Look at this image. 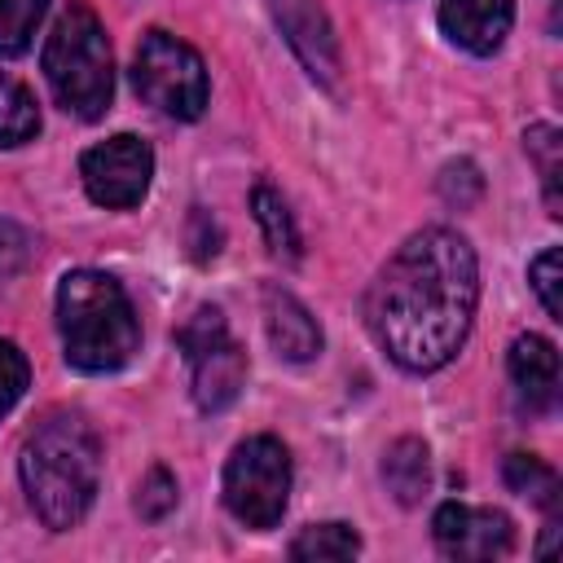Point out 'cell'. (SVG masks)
<instances>
[{
  "mask_svg": "<svg viewBox=\"0 0 563 563\" xmlns=\"http://www.w3.org/2000/svg\"><path fill=\"white\" fill-rule=\"evenodd\" d=\"M48 0H0V57H22Z\"/></svg>",
  "mask_w": 563,
  "mask_h": 563,
  "instance_id": "ffe728a7",
  "label": "cell"
},
{
  "mask_svg": "<svg viewBox=\"0 0 563 563\" xmlns=\"http://www.w3.org/2000/svg\"><path fill=\"white\" fill-rule=\"evenodd\" d=\"M44 79L57 106L75 119H101L114 97V57L110 40L88 4L62 9L44 44Z\"/></svg>",
  "mask_w": 563,
  "mask_h": 563,
  "instance_id": "277c9868",
  "label": "cell"
},
{
  "mask_svg": "<svg viewBox=\"0 0 563 563\" xmlns=\"http://www.w3.org/2000/svg\"><path fill=\"white\" fill-rule=\"evenodd\" d=\"M290 501V453L273 435H251L224 466V506L238 523L264 532L286 515Z\"/></svg>",
  "mask_w": 563,
  "mask_h": 563,
  "instance_id": "8992f818",
  "label": "cell"
},
{
  "mask_svg": "<svg viewBox=\"0 0 563 563\" xmlns=\"http://www.w3.org/2000/svg\"><path fill=\"white\" fill-rule=\"evenodd\" d=\"M57 330L66 361L84 374H110L141 347V321L119 277L75 268L57 286Z\"/></svg>",
  "mask_w": 563,
  "mask_h": 563,
  "instance_id": "3957f363",
  "label": "cell"
},
{
  "mask_svg": "<svg viewBox=\"0 0 563 563\" xmlns=\"http://www.w3.org/2000/svg\"><path fill=\"white\" fill-rule=\"evenodd\" d=\"M383 484L400 506H418L431 488V453L418 435H400L383 453Z\"/></svg>",
  "mask_w": 563,
  "mask_h": 563,
  "instance_id": "5bb4252c",
  "label": "cell"
},
{
  "mask_svg": "<svg viewBox=\"0 0 563 563\" xmlns=\"http://www.w3.org/2000/svg\"><path fill=\"white\" fill-rule=\"evenodd\" d=\"M361 550V537L352 523H312L290 541V559L317 563V559H352Z\"/></svg>",
  "mask_w": 563,
  "mask_h": 563,
  "instance_id": "d6986e66",
  "label": "cell"
},
{
  "mask_svg": "<svg viewBox=\"0 0 563 563\" xmlns=\"http://www.w3.org/2000/svg\"><path fill=\"white\" fill-rule=\"evenodd\" d=\"M176 497H180L176 493V475L167 466H150L145 479H141V488H136V515L150 519V523H158V519H167L176 510Z\"/></svg>",
  "mask_w": 563,
  "mask_h": 563,
  "instance_id": "44dd1931",
  "label": "cell"
},
{
  "mask_svg": "<svg viewBox=\"0 0 563 563\" xmlns=\"http://www.w3.org/2000/svg\"><path fill=\"white\" fill-rule=\"evenodd\" d=\"M273 22L282 31V40L290 44V53L303 62V70L321 84V88H339V40L330 26V13L321 0H268Z\"/></svg>",
  "mask_w": 563,
  "mask_h": 563,
  "instance_id": "9c48e42d",
  "label": "cell"
},
{
  "mask_svg": "<svg viewBox=\"0 0 563 563\" xmlns=\"http://www.w3.org/2000/svg\"><path fill=\"white\" fill-rule=\"evenodd\" d=\"M506 369H510L519 409L528 418H550L559 405V352H554V343L541 334H519L510 343Z\"/></svg>",
  "mask_w": 563,
  "mask_h": 563,
  "instance_id": "30bf717a",
  "label": "cell"
},
{
  "mask_svg": "<svg viewBox=\"0 0 563 563\" xmlns=\"http://www.w3.org/2000/svg\"><path fill=\"white\" fill-rule=\"evenodd\" d=\"M528 282H532V290H537L545 317L563 321V303H559V246H545V251L528 264Z\"/></svg>",
  "mask_w": 563,
  "mask_h": 563,
  "instance_id": "d4e9b609",
  "label": "cell"
},
{
  "mask_svg": "<svg viewBox=\"0 0 563 563\" xmlns=\"http://www.w3.org/2000/svg\"><path fill=\"white\" fill-rule=\"evenodd\" d=\"M435 189H440V198H444L449 207L466 211V207L479 202V194H484V176H479V167H475L471 158H457V163H444Z\"/></svg>",
  "mask_w": 563,
  "mask_h": 563,
  "instance_id": "7402d4cb",
  "label": "cell"
},
{
  "mask_svg": "<svg viewBox=\"0 0 563 563\" xmlns=\"http://www.w3.org/2000/svg\"><path fill=\"white\" fill-rule=\"evenodd\" d=\"M479 303V260L453 229H418L378 268L365 295L374 343L409 374H431L457 356Z\"/></svg>",
  "mask_w": 563,
  "mask_h": 563,
  "instance_id": "6da1fadb",
  "label": "cell"
},
{
  "mask_svg": "<svg viewBox=\"0 0 563 563\" xmlns=\"http://www.w3.org/2000/svg\"><path fill=\"white\" fill-rule=\"evenodd\" d=\"M26 251H31L26 233L13 220H0V282H9L26 264Z\"/></svg>",
  "mask_w": 563,
  "mask_h": 563,
  "instance_id": "4316f807",
  "label": "cell"
},
{
  "mask_svg": "<svg viewBox=\"0 0 563 563\" xmlns=\"http://www.w3.org/2000/svg\"><path fill=\"white\" fill-rule=\"evenodd\" d=\"M229 334V325H224V312L220 308H198L180 330H176V347L185 352V361H194L198 352H207L211 343H220Z\"/></svg>",
  "mask_w": 563,
  "mask_h": 563,
  "instance_id": "603a6c76",
  "label": "cell"
},
{
  "mask_svg": "<svg viewBox=\"0 0 563 563\" xmlns=\"http://www.w3.org/2000/svg\"><path fill=\"white\" fill-rule=\"evenodd\" d=\"M35 132H40L35 97L26 92V84H18L13 75L0 70V145L4 150L26 145V141H35Z\"/></svg>",
  "mask_w": 563,
  "mask_h": 563,
  "instance_id": "ac0fdd59",
  "label": "cell"
},
{
  "mask_svg": "<svg viewBox=\"0 0 563 563\" xmlns=\"http://www.w3.org/2000/svg\"><path fill=\"white\" fill-rule=\"evenodd\" d=\"M435 545L449 559L462 563H488V559H506L515 545V528L501 510L493 506H466V501H444L431 519Z\"/></svg>",
  "mask_w": 563,
  "mask_h": 563,
  "instance_id": "ba28073f",
  "label": "cell"
},
{
  "mask_svg": "<svg viewBox=\"0 0 563 563\" xmlns=\"http://www.w3.org/2000/svg\"><path fill=\"white\" fill-rule=\"evenodd\" d=\"M22 488L44 528H75L101 484V444L79 413H48L22 444Z\"/></svg>",
  "mask_w": 563,
  "mask_h": 563,
  "instance_id": "7a4b0ae2",
  "label": "cell"
},
{
  "mask_svg": "<svg viewBox=\"0 0 563 563\" xmlns=\"http://www.w3.org/2000/svg\"><path fill=\"white\" fill-rule=\"evenodd\" d=\"M515 22V0H440L444 35L471 57H488L501 48Z\"/></svg>",
  "mask_w": 563,
  "mask_h": 563,
  "instance_id": "8fae6325",
  "label": "cell"
},
{
  "mask_svg": "<svg viewBox=\"0 0 563 563\" xmlns=\"http://www.w3.org/2000/svg\"><path fill=\"white\" fill-rule=\"evenodd\" d=\"M251 211H255V224L264 229L268 251H273L277 260H286V264H295V260H299V229H295V216H290L286 198H282L268 180H260V185L251 189Z\"/></svg>",
  "mask_w": 563,
  "mask_h": 563,
  "instance_id": "9a60e30c",
  "label": "cell"
},
{
  "mask_svg": "<svg viewBox=\"0 0 563 563\" xmlns=\"http://www.w3.org/2000/svg\"><path fill=\"white\" fill-rule=\"evenodd\" d=\"M189 369H194V405L202 413H220L238 400V391L246 383V352L224 334L220 343L198 352L189 361Z\"/></svg>",
  "mask_w": 563,
  "mask_h": 563,
  "instance_id": "4fadbf2b",
  "label": "cell"
},
{
  "mask_svg": "<svg viewBox=\"0 0 563 563\" xmlns=\"http://www.w3.org/2000/svg\"><path fill=\"white\" fill-rule=\"evenodd\" d=\"M132 84L145 106H154L167 119H198L207 110V66L202 57L167 35V31H145L136 62H132Z\"/></svg>",
  "mask_w": 563,
  "mask_h": 563,
  "instance_id": "5b68a950",
  "label": "cell"
},
{
  "mask_svg": "<svg viewBox=\"0 0 563 563\" xmlns=\"http://www.w3.org/2000/svg\"><path fill=\"white\" fill-rule=\"evenodd\" d=\"M189 255H194L198 264H207V260L220 255V224L211 220L207 207H194V211H189Z\"/></svg>",
  "mask_w": 563,
  "mask_h": 563,
  "instance_id": "484cf974",
  "label": "cell"
},
{
  "mask_svg": "<svg viewBox=\"0 0 563 563\" xmlns=\"http://www.w3.org/2000/svg\"><path fill=\"white\" fill-rule=\"evenodd\" d=\"M501 479H506L510 493L537 501L550 519L559 515V506H563V484H559L554 466H545L541 457H532V453H510L506 466H501Z\"/></svg>",
  "mask_w": 563,
  "mask_h": 563,
  "instance_id": "2e32d148",
  "label": "cell"
},
{
  "mask_svg": "<svg viewBox=\"0 0 563 563\" xmlns=\"http://www.w3.org/2000/svg\"><path fill=\"white\" fill-rule=\"evenodd\" d=\"M523 150H528V158H532L537 172H541L545 211L559 220V216H563V194H559V176H563V136H559V128L532 123V128L523 132Z\"/></svg>",
  "mask_w": 563,
  "mask_h": 563,
  "instance_id": "e0dca14e",
  "label": "cell"
},
{
  "mask_svg": "<svg viewBox=\"0 0 563 563\" xmlns=\"http://www.w3.org/2000/svg\"><path fill=\"white\" fill-rule=\"evenodd\" d=\"M79 176H84V189H88V198L97 207L128 211V207H136L150 194L154 150H150V141H141L132 132H119V136L92 145L79 158Z\"/></svg>",
  "mask_w": 563,
  "mask_h": 563,
  "instance_id": "52a82bcc",
  "label": "cell"
},
{
  "mask_svg": "<svg viewBox=\"0 0 563 563\" xmlns=\"http://www.w3.org/2000/svg\"><path fill=\"white\" fill-rule=\"evenodd\" d=\"M31 383V365H26V352L13 343V339H0V418L22 400Z\"/></svg>",
  "mask_w": 563,
  "mask_h": 563,
  "instance_id": "cb8c5ba5",
  "label": "cell"
},
{
  "mask_svg": "<svg viewBox=\"0 0 563 563\" xmlns=\"http://www.w3.org/2000/svg\"><path fill=\"white\" fill-rule=\"evenodd\" d=\"M264 330H268V343L282 361H312L321 352V325L317 317L282 286H268L264 290Z\"/></svg>",
  "mask_w": 563,
  "mask_h": 563,
  "instance_id": "7c38bea8",
  "label": "cell"
}]
</instances>
